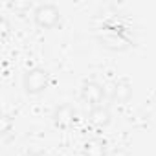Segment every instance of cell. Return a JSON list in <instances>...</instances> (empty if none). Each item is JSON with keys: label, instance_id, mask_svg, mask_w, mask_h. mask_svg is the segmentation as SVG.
I'll return each mask as SVG.
<instances>
[{"label": "cell", "instance_id": "8992f818", "mask_svg": "<svg viewBox=\"0 0 156 156\" xmlns=\"http://www.w3.org/2000/svg\"><path fill=\"white\" fill-rule=\"evenodd\" d=\"M88 121L92 127L96 129H107L112 121V114H110V108L105 107V105H99L96 108H90V114H88Z\"/></svg>", "mask_w": 156, "mask_h": 156}, {"label": "cell", "instance_id": "30bf717a", "mask_svg": "<svg viewBox=\"0 0 156 156\" xmlns=\"http://www.w3.org/2000/svg\"><path fill=\"white\" fill-rule=\"evenodd\" d=\"M0 30H2V39H6L8 33H9V24H8L6 19H0Z\"/></svg>", "mask_w": 156, "mask_h": 156}, {"label": "cell", "instance_id": "7a4b0ae2", "mask_svg": "<svg viewBox=\"0 0 156 156\" xmlns=\"http://www.w3.org/2000/svg\"><path fill=\"white\" fill-rule=\"evenodd\" d=\"M33 20L42 30H51L61 22V11L55 4H39L33 9Z\"/></svg>", "mask_w": 156, "mask_h": 156}, {"label": "cell", "instance_id": "52a82bcc", "mask_svg": "<svg viewBox=\"0 0 156 156\" xmlns=\"http://www.w3.org/2000/svg\"><path fill=\"white\" fill-rule=\"evenodd\" d=\"M99 42L101 46L108 48V50H127L129 48V39H125L123 35L116 33V31H108L105 35H99Z\"/></svg>", "mask_w": 156, "mask_h": 156}, {"label": "cell", "instance_id": "9c48e42d", "mask_svg": "<svg viewBox=\"0 0 156 156\" xmlns=\"http://www.w3.org/2000/svg\"><path fill=\"white\" fill-rule=\"evenodd\" d=\"M9 130H11V119H9V116H4L2 118V136L6 138L9 134Z\"/></svg>", "mask_w": 156, "mask_h": 156}, {"label": "cell", "instance_id": "277c9868", "mask_svg": "<svg viewBox=\"0 0 156 156\" xmlns=\"http://www.w3.org/2000/svg\"><path fill=\"white\" fill-rule=\"evenodd\" d=\"M73 121H75V108L72 105L62 103L53 110V123L59 129H70Z\"/></svg>", "mask_w": 156, "mask_h": 156}, {"label": "cell", "instance_id": "8fae6325", "mask_svg": "<svg viewBox=\"0 0 156 156\" xmlns=\"http://www.w3.org/2000/svg\"><path fill=\"white\" fill-rule=\"evenodd\" d=\"M28 156H44V154H42V152H30Z\"/></svg>", "mask_w": 156, "mask_h": 156}, {"label": "cell", "instance_id": "3957f363", "mask_svg": "<svg viewBox=\"0 0 156 156\" xmlns=\"http://www.w3.org/2000/svg\"><path fill=\"white\" fill-rule=\"evenodd\" d=\"M105 96H107V92H105V88H103L99 83H96V81H85V83H83L81 99H83L90 108L99 107V105L103 103Z\"/></svg>", "mask_w": 156, "mask_h": 156}, {"label": "cell", "instance_id": "ba28073f", "mask_svg": "<svg viewBox=\"0 0 156 156\" xmlns=\"http://www.w3.org/2000/svg\"><path fill=\"white\" fill-rule=\"evenodd\" d=\"M85 156H107V143L99 138H90L83 145Z\"/></svg>", "mask_w": 156, "mask_h": 156}, {"label": "cell", "instance_id": "5b68a950", "mask_svg": "<svg viewBox=\"0 0 156 156\" xmlns=\"http://www.w3.org/2000/svg\"><path fill=\"white\" fill-rule=\"evenodd\" d=\"M132 98V85L129 79H118L110 85V101L114 103H127Z\"/></svg>", "mask_w": 156, "mask_h": 156}, {"label": "cell", "instance_id": "6da1fadb", "mask_svg": "<svg viewBox=\"0 0 156 156\" xmlns=\"http://www.w3.org/2000/svg\"><path fill=\"white\" fill-rule=\"evenodd\" d=\"M50 87V73L44 68H30L22 75V88L30 96L42 94Z\"/></svg>", "mask_w": 156, "mask_h": 156}]
</instances>
